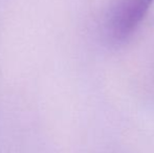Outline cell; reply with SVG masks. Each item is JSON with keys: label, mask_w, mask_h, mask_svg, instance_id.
<instances>
[{"label": "cell", "mask_w": 154, "mask_h": 153, "mask_svg": "<svg viewBox=\"0 0 154 153\" xmlns=\"http://www.w3.org/2000/svg\"><path fill=\"white\" fill-rule=\"evenodd\" d=\"M154 0H116L106 16L105 34L108 41L120 45L136 31Z\"/></svg>", "instance_id": "1"}]
</instances>
